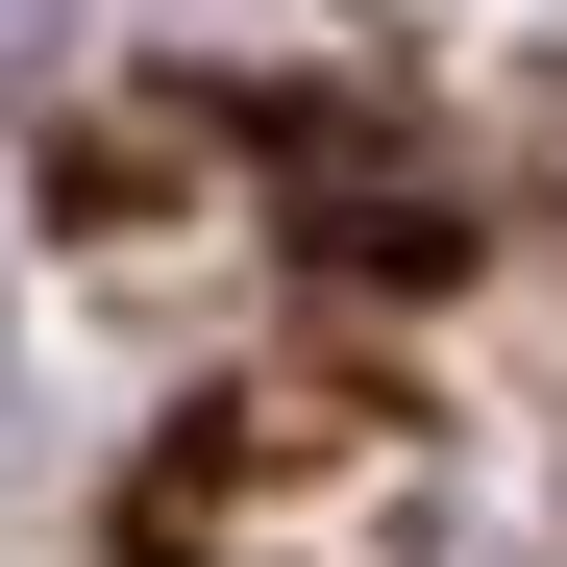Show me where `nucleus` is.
I'll list each match as a JSON object with an SVG mask.
<instances>
[{"label": "nucleus", "instance_id": "1", "mask_svg": "<svg viewBox=\"0 0 567 567\" xmlns=\"http://www.w3.org/2000/svg\"><path fill=\"white\" fill-rule=\"evenodd\" d=\"M25 25H50V0H0V50H25Z\"/></svg>", "mask_w": 567, "mask_h": 567}]
</instances>
